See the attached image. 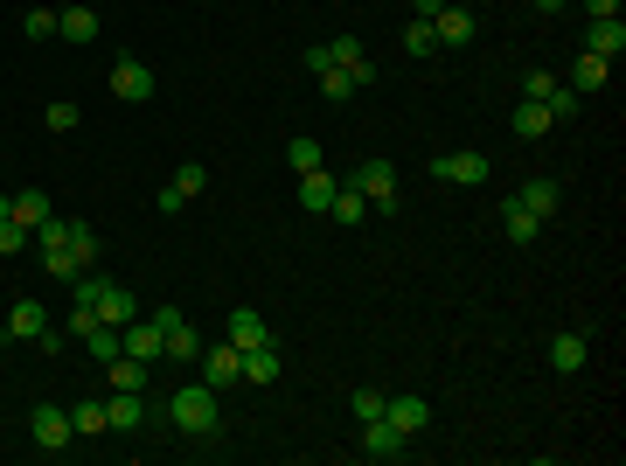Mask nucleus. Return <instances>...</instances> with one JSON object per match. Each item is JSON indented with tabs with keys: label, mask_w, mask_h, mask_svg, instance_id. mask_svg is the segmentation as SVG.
Masks as SVG:
<instances>
[{
	"label": "nucleus",
	"mask_w": 626,
	"mask_h": 466,
	"mask_svg": "<svg viewBox=\"0 0 626 466\" xmlns=\"http://www.w3.org/2000/svg\"><path fill=\"white\" fill-rule=\"evenodd\" d=\"M167 425L188 432V439H216V432H223V397H216L209 383H188V390L167 397Z\"/></svg>",
	"instance_id": "nucleus-1"
},
{
	"label": "nucleus",
	"mask_w": 626,
	"mask_h": 466,
	"mask_svg": "<svg viewBox=\"0 0 626 466\" xmlns=\"http://www.w3.org/2000/svg\"><path fill=\"white\" fill-rule=\"evenodd\" d=\"M42 265H49V279H84L98 265V230L91 223H70V237L56 251H42Z\"/></svg>",
	"instance_id": "nucleus-2"
},
{
	"label": "nucleus",
	"mask_w": 626,
	"mask_h": 466,
	"mask_svg": "<svg viewBox=\"0 0 626 466\" xmlns=\"http://www.w3.org/2000/svg\"><path fill=\"white\" fill-rule=\"evenodd\" d=\"M348 188H355L369 209H397V167H390V160H362V167H348Z\"/></svg>",
	"instance_id": "nucleus-3"
},
{
	"label": "nucleus",
	"mask_w": 626,
	"mask_h": 466,
	"mask_svg": "<svg viewBox=\"0 0 626 466\" xmlns=\"http://www.w3.org/2000/svg\"><path fill=\"white\" fill-rule=\"evenodd\" d=\"M112 98L119 105H147L154 98V70L140 56H112Z\"/></svg>",
	"instance_id": "nucleus-4"
},
{
	"label": "nucleus",
	"mask_w": 626,
	"mask_h": 466,
	"mask_svg": "<svg viewBox=\"0 0 626 466\" xmlns=\"http://www.w3.org/2000/svg\"><path fill=\"white\" fill-rule=\"evenodd\" d=\"M154 327H160V348H167L174 362H195V355H202V334L181 320V307H160V313H154Z\"/></svg>",
	"instance_id": "nucleus-5"
},
{
	"label": "nucleus",
	"mask_w": 626,
	"mask_h": 466,
	"mask_svg": "<svg viewBox=\"0 0 626 466\" xmlns=\"http://www.w3.org/2000/svg\"><path fill=\"white\" fill-rule=\"evenodd\" d=\"M432 174H439V181H453V188H480V181L494 174V160L473 154V147H460V154H439V160H432Z\"/></svg>",
	"instance_id": "nucleus-6"
},
{
	"label": "nucleus",
	"mask_w": 626,
	"mask_h": 466,
	"mask_svg": "<svg viewBox=\"0 0 626 466\" xmlns=\"http://www.w3.org/2000/svg\"><path fill=\"white\" fill-rule=\"evenodd\" d=\"M383 418H390L404 439H418V432L432 425V404H425L418 390H390V397H383Z\"/></svg>",
	"instance_id": "nucleus-7"
},
{
	"label": "nucleus",
	"mask_w": 626,
	"mask_h": 466,
	"mask_svg": "<svg viewBox=\"0 0 626 466\" xmlns=\"http://www.w3.org/2000/svg\"><path fill=\"white\" fill-rule=\"evenodd\" d=\"M28 432H35V446H42V453H63V446L77 439L70 411H56V404H35V411H28Z\"/></svg>",
	"instance_id": "nucleus-8"
},
{
	"label": "nucleus",
	"mask_w": 626,
	"mask_h": 466,
	"mask_svg": "<svg viewBox=\"0 0 626 466\" xmlns=\"http://www.w3.org/2000/svg\"><path fill=\"white\" fill-rule=\"evenodd\" d=\"M432 35H439V49H473V35H480V21H473V7H439L432 14Z\"/></svg>",
	"instance_id": "nucleus-9"
},
{
	"label": "nucleus",
	"mask_w": 626,
	"mask_h": 466,
	"mask_svg": "<svg viewBox=\"0 0 626 466\" xmlns=\"http://www.w3.org/2000/svg\"><path fill=\"white\" fill-rule=\"evenodd\" d=\"M202 383H209V390H230V383H244V348H230V341L202 348Z\"/></svg>",
	"instance_id": "nucleus-10"
},
{
	"label": "nucleus",
	"mask_w": 626,
	"mask_h": 466,
	"mask_svg": "<svg viewBox=\"0 0 626 466\" xmlns=\"http://www.w3.org/2000/svg\"><path fill=\"white\" fill-rule=\"evenodd\" d=\"M404 453H411V439H404L390 418H369V425H362V460H404Z\"/></svg>",
	"instance_id": "nucleus-11"
},
{
	"label": "nucleus",
	"mask_w": 626,
	"mask_h": 466,
	"mask_svg": "<svg viewBox=\"0 0 626 466\" xmlns=\"http://www.w3.org/2000/svg\"><path fill=\"white\" fill-rule=\"evenodd\" d=\"M585 362H592V334H585V327H571V334L550 341V369H557V376H578Z\"/></svg>",
	"instance_id": "nucleus-12"
},
{
	"label": "nucleus",
	"mask_w": 626,
	"mask_h": 466,
	"mask_svg": "<svg viewBox=\"0 0 626 466\" xmlns=\"http://www.w3.org/2000/svg\"><path fill=\"white\" fill-rule=\"evenodd\" d=\"M147 425V397L140 390H112L105 397V432H140Z\"/></svg>",
	"instance_id": "nucleus-13"
},
{
	"label": "nucleus",
	"mask_w": 626,
	"mask_h": 466,
	"mask_svg": "<svg viewBox=\"0 0 626 466\" xmlns=\"http://www.w3.org/2000/svg\"><path fill=\"white\" fill-rule=\"evenodd\" d=\"M585 56H626V21L620 14H606V21H585Z\"/></svg>",
	"instance_id": "nucleus-14"
},
{
	"label": "nucleus",
	"mask_w": 626,
	"mask_h": 466,
	"mask_svg": "<svg viewBox=\"0 0 626 466\" xmlns=\"http://www.w3.org/2000/svg\"><path fill=\"white\" fill-rule=\"evenodd\" d=\"M49 334V307L42 300H14V313H7V341H42Z\"/></svg>",
	"instance_id": "nucleus-15"
},
{
	"label": "nucleus",
	"mask_w": 626,
	"mask_h": 466,
	"mask_svg": "<svg viewBox=\"0 0 626 466\" xmlns=\"http://www.w3.org/2000/svg\"><path fill=\"white\" fill-rule=\"evenodd\" d=\"M223 341H230V348H258V341H272V327H265V313L237 307L230 320H223Z\"/></svg>",
	"instance_id": "nucleus-16"
},
{
	"label": "nucleus",
	"mask_w": 626,
	"mask_h": 466,
	"mask_svg": "<svg viewBox=\"0 0 626 466\" xmlns=\"http://www.w3.org/2000/svg\"><path fill=\"white\" fill-rule=\"evenodd\" d=\"M56 35H63V42H77V49H84V42H98V7H84V0H77V7H63V14H56Z\"/></svg>",
	"instance_id": "nucleus-17"
},
{
	"label": "nucleus",
	"mask_w": 626,
	"mask_h": 466,
	"mask_svg": "<svg viewBox=\"0 0 626 466\" xmlns=\"http://www.w3.org/2000/svg\"><path fill=\"white\" fill-rule=\"evenodd\" d=\"M501 230H508V244H536V216H529V202L522 195H501Z\"/></svg>",
	"instance_id": "nucleus-18"
},
{
	"label": "nucleus",
	"mask_w": 626,
	"mask_h": 466,
	"mask_svg": "<svg viewBox=\"0 0 626 466\" xmlns=\"http://www.w3.org/2000/svg\"><path fill=\"white\" fill-rule=\"evenodd\" d=\"M515 195L529 202V216H536V223H557V181H550V174H536V181H522Z\"/></svg>",
	"instance_id": "nucleus-19"
},
{
	"label": "nucleus",
	"mask_w": 626,
	"mask_h": 466,
	"mask_svg": "<svg viewBox=\"0 0 626 466\" xmlns=\"http://www.w3.org/2000/svg\"><path fill=\"white\" fill-rule=\"evenodd\" d=\"M334 174L327 167H313V174H300V209H313V216H327V202H334Z\"/></svg>",
	"instance_id": "nucleus-20"
},
{
	"label": "nucleus",
	"mask_w": 626,
	"mask_h": 466,
	"mask_svg": "<svg viewBox=\"0 0 626 466\" xmlns=\"http://www.w3.org/2000/svg\"><path fill=\"white\" fill-rule=\"evenodd\" d=\"M508 126H515V133H522V140H543V133H550V126H557V119H550V105H536V98H522V105H515V112H508Z\"/></svg>",
	"instance_id": "nucleus-21"
},
{
	"label": "nucleus",
	"mask_w": 626,
	"mask_h": 466,
	"mask_svg": "<svg viewBox=\"0 0 626 466\" xmlns=\"http://www.w3.org/2000/svg\"><path fill=\"white\" fill-rule=\"evenodd\" d=\"M126 355H140V362H160V355H167L154 320H126Z\"/></svg>",
	"instance_id": "nucleus-22"
},
{
	"label": "nucleus",
	"mask_w": 626,
	"mask_h": 466,
	"mask_svg": "<svg viewBox=\"0 0 626 466\" xmlns=\"http://www.w3.org/2000/svg\"><path fill=\"white\" fill-rule=\"evenodd\" d=\"M606 77H613V63H606V56H585V49H578V63H571V91L585 98V91H599Z\"/></svg>",
	"instance_id": "nucleus-23"
},
{
	"label": "nucleus",
	"mask_w": 626,
	"mask_h": 466,
	"mask_svg": "<svg viewBox=\"0 0 626 466\" xmlns=\"http://www.w3.org/2000/svg\"><path fill=\"white\" fill-rule=\"evenodd\" d=\"M49 216H56V202H49L42 188H21V195H14V223H28V237H35V223H49Z\"/></svg>",
	"instance_id": "nucleus-24"
},
{
	"label": "nucleus",
	"mask_w": 626,
	"mask_h": 466,
	"mask_svg": "<svg viewBox=\"0 0 626 466\" xmlns=\"http://www.w3.org/2000/svg\"><path fill=\"white\" fill-rule=\"evenodd\" d=\"M272 376H279V348H272V341L244 348V383H272Z\"/></svg>",
	"instance_id": "nucleus-25"
},
{
	"label": "nucleus",
	"mask_w": 626,
	"mask_h": 466,
	"mask_svg": "<svg viewBox=\"0 0 626 466\" xmlns=\"http://www.w3.org/2000/svg\"><path fill=\"white\" fill-rule=\"evenodd\" d=\"M105 369H112V390H147V369H154V362H140V355H112Z\"/></svg>",
	"instance_id": "nucleus-26"
},
{
	"label": "nucleus",
	"mask_w": 626,
	"mask_h": 466,
	"mask_svg": "<svg viewBox=\"0 0 626 466\" xmlns=\"http://www.w3.org/2000/svg\"><path fill=\"white\" fill-rule=\"evenodd\" d=\"M320 91H327V105H348V98H355L362 84H355V70H341V63H327V70H320Z\"/></svg>",
	"instance_id": "nucleus-27"
},
{
	"label": "nucleus",
	"mask_w": 626,
	"mask_h": 466,
	"mask_svg": "<svg viewBox=\"0 0 626 466\" xmlns=\"http://www.w3.org/2000/svg\"><path fill=\"white\" fill-rule=\"evenodd\" d=\"M84 348H91L98 362H112V355H126V327H105V320H98V327L84 334Z\"/></svg>",
	"instance_id": "nucleus-28"
},
{
	"label": "nucleus",
	"mask_w": 626,
	"mask_h": 466,
	"mask_svg": "<svg viewBox=\"0 0 626 466\" xmlns=\"http://www.w3.org/2000/svg\"><path fill=\"white\" fill-rule=\"evenodd\" d=\"M327 216H334V223H362V216H369V202L341 181V188H334V202H327Z\"/></svg>",
	"instance_id": "nucleus-29"
},
{
	"label": "nucleus",
	"mask_w": 626,
	"mask_h": 466,
	"mask_svg": "<svg viewBox=\"0 0 626 466\" xmlns=\"http://www.w3.org/2000/svg\"><path fill=\"white\" fill-rule=\"evenodd\" d=\"M70 425H77V439H98V432H105V404H98V397L70 404Z\"/></svg>",
	"instance_id": "nucleus-30"
},
{
	"label": "nucleus",
	"mask_w": 626,
	"mask_h": 466,
	"mask_svg": "<svg viewBox=\"0 0 626 466\" xmlns=\"http://www.w3.org/2000/svg\"><path fill=\"white\" fill-rule=\"evenodd\" d=\"M286 167H293V174H313V167H327V154H320V140H307V133H300V140L286 147Z\"/></svg>",
	"instance_id": "nucleus-31"
},
{
	"label": "nucleus",
	"mask_w": 626,
	"mask_h": 466,
	"mask_svg": "<svg viewBox=\"0 0 626 466\" xmlns=\"http://www.w3.org/2000/svg\"><path fill=\"white\" fill-rule=\"evenodd\" d=\"M174 188H181V195L195 202V195L209 188V167H202V160H181V167H174Z\"/></svg>",
	"instance_id": "nucleus-32"
},
{
	"label": "nucleus",
	"mask_w": 626,
	"mask_h": 466,
	"mask_svg": "<svg viewBox=\"0 0 626 466\" xmlns=\"http://www.w3.org/2000/svg\"><path fill=\"white\" fill-rule=\"evenodd\" d=\"M404 49H411V56H439V35H432V21H411V28H404Z\"/></svg>",
	"instance_id": "nucleus-33"
},
{
	"label": "nucleus",
	"mask_w": 626,
	"mask_h": 466,
	"mask_svg": "<svg viewBox=\"0 0 626 466\" xmlns=\"http://www.w3.org/2000/svg\"><path fill=\"white\" fill-rule=\"evenodd\" d=\"M327 56H334L341 70H355V63H369V49H362L355 35H334V42H327Z\"/></svg>",
	"instance_id": "nucleus-34"
},
{
	"label": "nucleus",
	"mask_w": 626,
	"mask_h": 466,
	"mask_svg": "<svg viewBox=\"0 0 626 466\" xmlns=\"http://www.w3.org/2000/svg\"><path fill=\"white\" fill-rule=\"evenodd\" d=\"M21 35H28V42H49V35H56V14H49V7H28Z\"/></svg>",
	"instance_id": "nucleus-35"
},
{
	"label": "nucleus",
	"mask_w": 626,
	"mask_h": 466,
	"mask_svg": "<svg viewBox=\"0 0 626 466\" xmlns=\"http://www.w3.org/2000/svg\"><path fill=\"white\" fill-rule=\"evenodd\" d=\"M550 91H557V70H522V98H536V105H543Z\"/></svg>",
	"instance_id": "nucleus-36"
},
{
	"label": "nucleus",
	"mask_w": 626,
	"mask_h": 466,
	"mask_svg": "<svg viewBox=\"0 0 626 466\" xmlns=\"http://www.w3.org/2000/svg\"><path fill=\"white\" fill-rule=\"evenodd\" d=\"M77 119H84V112H77V105H70V98H56V105H49V112H42V126H49V133H70V126H77Z\"/></svg>",
	"instance_id": "nucleus-37"
},
{
	"label": "nucleus",
	"mask_w": 626,
	"mask_h": 466,
	"mask_svg": "<svg viewBox=\"0 0 626 466\" xmlns=\"http://www.w3.org/2000/svg\"><path fill=\"white\" fill-rule=\"evenodd\" d=\"M383 397H390V390H355V397H348V411L369 425V418H383Z\"/></svg>",
	"instance_id": "nucleus-38"
},
{
	"label": "nucleus",
	"mask_w": 626,
	"mask_h": 466,
	"mask_svg": "<svg viewBox=\"0 0 626 466\" xmlns=\"http://www.w3.org/2000/svg\"><path fill=\"white\" fill-rule=\"evenodd\" d=\"M543 105H550V119H578V91H571V84H557Z\"/></svg>",
	"instance_id": "nucleus-39"
},
{
	"label": "nucleus",
	"mask_w": 626,
	"mask_h": 466,
	"mask_svg": "<svg viewBox=\"0 0 626 466\" xmlns=\"http://www.w3.org/2000/svg\"><path fill=\"white\" fill-rule=\"evenodd\" d=\"M14 251H28V223L7 216V223H0V258H14Z\"/></svg>",
	"instance_id": "nucleus-40"
},
{
	"label": "nucleus",
	"mask_w": 626,
	"mask_h": 466,
	"mask_svg": "<svg viewBox=\"0 0 626 466\" xmlns=\"http://www.w3.org/2000/svg\"><path fill=\"white\" fill-rule=\"evenodd\" d=\"M439 7H446V0H411V21H432Z\"/></svg>",
	"instance_id": "nucleus-41"
},
{
	"label": "nucleus",
	"mask_w": 626,
	"mask_h": 466,
	"mask_svg": "<svg viewBox=\"0 0 626 466\" xmlns=\"http://www.w3.org/2000/svg\"><path fill=\"white\" fill-rule=\"evenodd\" d=\"M585 14H592V21H606V14H620V0H585Z\"/></svg>",
	"instance_id": "nucleus-42"
},
{
	"label": "nucleus",
	"mask_w": 626,
	"mask_h": 466,
	"mask_svg": "<svg viewBox=\"0 0 626 466\" xmlns=\"http://www.w3.org/2000/svg\"><path fill=\"white\" fill-rule=\"evenodd\" d=\"M529 7H536V14H564L571 0H529Z\"/></svg>",
	"instance_id": "nucleus-43"
},
{
	"label": "nucleus",
	"mask_w": 626,
	"mask_h": 466,
	"mask_svg": "<svg viewBox=\"0 0 626 466\" xmlns=\"http://www.w3.org/2000/svg\"><path fill=\"white\" fill-rule=\"evenodd\" d=\"M7 216H14V195H0V223H7Z\"/></svg>",
	"instance_id": "nucleus-44"
},
{
	"label": "nucleus",
	"mask_w": 626,
	"mask_h": 466,
	"mask_svg": "<svg viewBox=\"0 0 626 466\" xmlns=\"http://www.w3.org/2000/svg\"><path fill=\"white\" fill-rule=\"evenodd\" d=\"M84 7H98V0H84Z\"/></svg>",
	"instance_id": "nucleus-45"
}]
</instances>
